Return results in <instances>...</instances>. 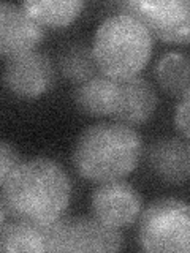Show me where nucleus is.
I'll list each match as a JSON object with an SVG mask.
<instances>
[{"mask_svg":"<svg viewBox=\"0 0 190 253\" xmlns=\"http://www.w3.org/2000/svg\"><path fill=\"white\" fill-rule=\"evenodd\" d=\"M0 187V223L8 221V217L38 223L57 220L71 198L67 171L48 157L22 162Z\"/></svg>","mask_w":190,"mask_h":253,"instance_id":"obj_1","label":"nucleus"},{"mask_svg":"<svg viewBox=\"0 0 190 253\" xmlns=\"http://www.w3.org/2000/svg\"><path fill=\"white\" fill-rule=\"evenodd\" d=\"M141 154L142 139L137 130L121 122H100L78 134L71 162L81 177L101 184L130 174Z\"/></svg>","mask_w":190,"mask_h":253,"instance_id":"obj_2","label":"nucleus"},{"mask_svg":"<svg viewBox=\"0 0 190 253\" xmlns=\"http://www.w3.org/2000/svg\"><path fill=\"white\" fill-rule=\"evenodd\" d=\"M154 35L132 14H109L95 30L92 51L98 70L113 79L137 76L152 54Z\"/></svg>","mask_w":190,"mask_h":253,"instance_id":"obj_3","label":"nucleus"},{"mask_svg":"<svg viewBox=\"0 0 190 253\" xmlns=\"http://www.w3.org/2000/svg\"><path fill=\"white\" fill-rule=\"evenodd\" d=\"M138 242L146 252L190 253V204L158 198L140 215Z\"/></svg>","mask_w":190,"mask_h":253,"instance_id":"obj_4","label":"nucleus"},{"mask_svg":"<svg viewBox=\"0 0 190 253\" xmlns=\"http://www.w3.org/2000/svg\"><path fill=\"white\" fill-rule=\"evenodd\" d=\"M119 8L163 42L190 43V0H127Z\"/></svg>","mask_w":190,"mask_h":253,"instance_id":"obj_5","label":"nucleus"},{"mask_svg":"<svg viewBox=\"0 0 190 253\" xmlns=\"http://www.w3.org/2000/svg\"><path fill=\"white\" fill-rule=\"evenodd\" d=\"M55 81V70L46 54L30 51L6 59L3 84L19 98H38L49 92Z\"/></svg>","mask_w":190,"mask_h":253,"instance_id":"obj_6","label":"nucleus"},{"mask_svg":"<svg viewBox=\"0 0 190 253\" xmlns=\"http://www.w3.org/2000/svg\"><path fill=\"white\" fill-rule=\"evenodd\" d=\"M91 203L94 215L114 228L135 223L140 218L142 208L138 190L121 179L101 182L94 190Z\"/></svg>","mask_w":190,"mask_h":253,"instance_id":"obj_7","label":"nucleus"},{"mask_svg":"<svg viewBox=\"0 0 190 253\" xmlns=\"http://www.w3.org/2000/svg\"><path fill=\"white\" fill-rule=\"evenodd\" d=\"M45 38V26L26 8L11 2L0 3V54L5 59L34 51Z\"/></svg>","mask_w":190,"mask_h":253,"instance_id":"obj_8","label":"nucleus"},{"mask_svg":"<svg viewBox=\"0 0 190 253\" xmlns=\"http://www.w3.org/2000/svg\"><path fill=\"white\" fill-rule=\"evenodd\" d=\"M122 249V234L97 217L62 218L60 252H117Z\"/></svg>","mask_w":190,"mask_h":253,"instance_id":"obj_9","label":"nucleus"},{"mask_svg":"<svg viewBox=\"0 0 190 253\" xmlns=\"http://www.w3.org/2000/svg\"><path fill=\"white\" fill-rule=\"evenodd\" d=\"M157 109V93L146 78L132 76L116 79L111 117L127 125L147 122Z\"/></svg>","mask_w":190,"mask_h":253,"instance_id":"obj_10","label":"nucleus"},{"mask_svg":"<svg viewBox=\"0 0 190 253\" xmlns=\"http://www.w3.org/2000/svg\"><path fill=\"white\" fill-rule=\"evenodd\" d=\"M147 165L152 174L166 184H182L190 179V141L160 138L147 149Z\"/></svg>","mask_w":190,"mask_h":253,"instance_id":"obj_11","label":"nucleus"},{"mask_svg":"<svg viewBox=\"0 0 190 253\" xmlns=\"http://www.w3.org/2000/svg\"><path fill=\"white\" fill-rule=\"evenodd\" d=\"M0 250L3 253L52 252V221L38 223L10 218L0 228Z\"/></svg>","mask_w":190,"mask_h":253,"instance_id":"obj_12","label":"nucleus"},{"mask_svg":"<svg viewBox=\"0 0 190 253\" xmlns=\"http://www.w3.org/2000/svg\"><path fill=\"white\" fill-rule=\"evenodd\" d=\"M116 79L106 75H95L79 84L73 92V101L81 113L92 117L111 114Z\"/></svg>","mask_w":190,"mask_h":253,"instance_id":"obj_13","label":"nucleus"},{"mask_svg":"<svg viewBox=\"0 0 190 253\" xmlns=\"http://www.w3.org/2000/svg\"><path fill=\"white\" fill-rule=\"evenodd\" d=\"M22 6L43 24V26L60 29L73 22L84 8L83 0H26Z\"/></svg>","mask_w":190,"mask_h":253,"instance_id":"obj_14","label":"nucleus"},{"mask_svg":"<svg viewBox=\"0 0 190 253\" xmlns=\"http://www.w3.org/2000/svg\"><path fill=\"white\" fill-rule=\"evenodd\" d=\"M155 78L165 92L182 97L190 90V57L182 52H166L157 62Z\"/></svg>","mask_w":190,"mask_h":253,"instance_id":"obj_15","label":"nucleus"},{"mask_svg":"<svg viewBox=\"0 0 190 253\" xmlns=\"http://www.w3.org/2000/svg\"><path fill=\"white\" fill-rule=\"evenodd\" d=\"M59 68L63 78L81 84L97 75L98 65L92 46L86 43H70L59 54Z\"/></svg>","mask_w":190,"mask_h":253,"instance_id":"obj_16","label":"nucleus"},{"mask_svg":"<svg viewBox=\"0 0 190 253\" xmlns=\"http://www.w3.org/2000/svg\"><path fill=\"white\" fill-rule=\"evenodd\" d=\"M21 163V155L16 147L8 141H2L0 144V184L10 177Z\"/></svg>","mask_w":190,"mask_h":253,"instance_id":"obj_17","label":"nucleus"},{"mask_svg":"<svg viewBox=\"0 0 190 253\" xmlns=\"http://www.w3.org/2000/svg\"><path fill=\"white\" fill-rule=\"evenodd\" d=\"M174 124L178 130L190 141V90L184 93L174 109Z\"/></svg>","mask_w":190,"mask_h":253,"instance_id":"obj_18","label":"nucleus"}]
</instances>
